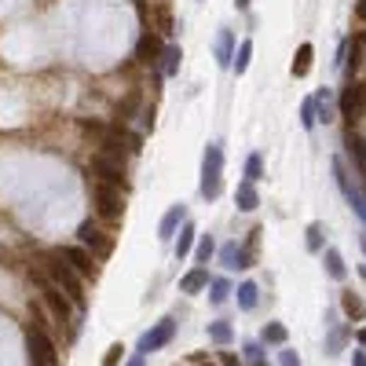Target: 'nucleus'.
Wrapping results in <instances>:
<instances>
[{"label": "nucleus", "mask_w": 366, "mask_h": 366, "mask_svg": "<svg viewBox=\"0 0 366 366\" xmlns=\"http://www.w3.org/2000/svg\"><path fill=\"white\" fill-rule=\"evenodd\" d=\"M322 264H326V275L337 278V282H341L344 275H348V271H344V256H341L337 249H322Z\"/></svg>", "instance_id": "nucleus-25"}, {"label": "nucleus", "mask_w": 366, "mask_h": 366, "mask_svg": "<svg viewBox=\"0 0 366 366\" xmlns=\"http://www.w3.org/2000/svg\"><path fill=\"white\" fill-rule=\"evenodd\" d=\"M158 62H161V77H176L180 74V62H183V48L180 45H165Z\"/></svg>", "instance_id": "nucleus-19"}, {"label": "nucleus", "mask_w": 366, "mask_h": 366, "mask_svg": "<svg viewBox=\"0 0 366 366\" xmlns=\"http://www.w3.org/2000/svg\"><path fill=\"white\" fill-rule=\"evenodd\" d=\"M183 220H187V205H183V202H176V205H172V209L165 212V217H161V224H158V239H161V242H172Z\"/></svg>", "instance_id": "nucleus-13"}, {"label": "nucleus", "mask_w": 366, "mask_h": 366, "mask_svg": "<svg viewBox=\"0 0 366 366\" xmlns=\"http://www.w3.org/2000/svg\"><path fill=\"white\" fill-rule=\"evenodd\" d=\"M121 359H125V344H110L106 355H103V366H118Z\"/></svg>", "instance_id": "nucleus-36"}, {"label": "nucleus", "mask_w": 366, "mask_h": 366, "mask_svg": "<svg viewBox=\"0 0 366 366\" xmlns=\"http://www.w3.org/2000/svg\"><path fill=\"white\" fill-rule=\"evenodd\" d=\"M315 99V125H330L333 121V99H330V88H322Z\"/></svg>", "instance_id": "nucleus-23"}, {"label": "nucleus", "mask_w": 366, "mask_h": 366, "mask_svg": "<svg viewBox=\"0 0 366 366\" xmlns=\"http://www.w3.org/2000/svg\"><path fill=\"white\" fill-rule=\"evenodd\" d=\"M128 366H143V362H139V359H132V362H128Z\"/></svg>", "instance_id": "nucleus-41"}, {"label": "nucleus", "mask_w": 366, "mask_h": 366, "mask_svg": "<svg viewBox=\"0 0 366 366\" xmlns=\"http://www.w3.org/2000/svg\"><path fill=\"white\" fill-rule=\"evenodd\" d=\"M234 253H239V242H227V246L220 249V261H224V268H231V271H234Z\"/></svg>", "instance_id": "nucleus-37"}, {"label": "nucleus", "mask_w": 366, "mask_h": 366, "mask_svg": "<svg viewBox=\"0 0 366 366\" xmlns=\"http://www.w3.org/2000/svg\"><path fill=\"white\" fill-rule=\"evenodd\" d=\"M88 195H92V205H96V217H99V220L118 224V220L125 217V190H121V187L88 180Z\"/></svg>", "instance_id": "nucleus-3"}, {"label": "nucleus", "mask_w": 366, "mask_h": 366, "mask_svg": "<svg viewBox=\"0 0 366 366\" xmlns=\"http://www.w3.org/2000/svg\"><path fill=\"white\" fill-rule=\"evenodd\" d=\"M231 55H234V33H231V30H220L217 40H212V59H217L220 70H227V67H231Z\"/></svg>", "instance_id": "nucleus-14"}, {"label": "nucleus", "mask_w": 366, "mask_h": 366, "mask_svg": "<svg viewBox=\"0 0 366 366\" xmlns=\"http://www.w3.org/2000/svg\"><path fill=\"white\" fill-rule=\"evenodd\" d=\"M88 180H99V183H110V187H128L125 180V161L121 158H106V154H96L92 165H88Z\"/></svg>", "instance_id": "nucleus-6"}, {"label": "nucleus", "mask_w": 366, "mask_h": 366, "mask_svg": "<svg viewBox=\"0 0 366 366\" xmlns=\"http://www.w3.org/2000/svg\"><path fill=\"white\" fill-rule=\"evenodd\" d=\"M261 234H264L261 227H253V231L246 234V242H242V249H253V253H256V246H261Z\"/></svg>", "instance_id": "nucleus-38"}, {"label": "nucleus", "mask_w": 366, "mask_h": 366, "mask_svg": "<svg viewBox=\"0 0 366 366\" xmlns=\"http://www.w3.org/2000/svg\"><path fill=\"white\" fill-rule=\"evenodd\" d=\"M26 355L30 366H59V348L45 326H33V322L26 326Z\"/></svg>", "instance_id": "nucleus-4"}, {"label": "nucleus", "mask_w": 366, "mask_h": 366, "mask_svg": "<svg viewBox=\"0 0 366 366\" xmlns=\"http://www.w3.org/2000/svg\"><path fill=\"white\" fill-rule=\"evenodd\" d=\"M209 286V268H190L183 278H180V293H202Z\"/></svg>", "instance_id": "nucleus-18"}, {"label": "nucleus", "mask_w": 366, "mask_h": 366, "mask_svg": "<svg viewBox=\"0 0 366 366\" xmlns=\"http://www.w3.org/2000/svg\"><path fill=\"white\" fill-rule=\"evenodd\" d=\"M341 67H348L352 77H359V70H362V30H355V37L348 40V59H341Z\"/></svg>", "instance_id": "nucleus-20"}, {"label": "nucleus", "mask_w": 366, "mask_h": 366, "mask_svg": "<svg viewBox=\"0 0 366 366\" xmlns=\"http://www.w3.org/2000/svg\"><path fill=\"white\" fill-rule=\"evenodd\" d=\"M352 366H362V352H355V355H352Z\"/></svg>", "instance_id": "nucleus-40"}, {"label": "nucleus", "mask_w": 366, "mask_h": 366, "mask_svg": "<svg viewBox=\"0 0 366 366\" xmlns=\"http://www.w3.org/2000/svg\"><path fill=\"white\" fill-rule=\"evenodd\" d=\"M154 18H158V26H150L154 33H172V30H176V23H172V11H168V4H158V8H154Z\"/></svg>", "instance_id": "nucleus-27"}, {"label": "nucleus", "mask_w": 366, "mask_h": 366, "mask_svg": "<svg viewBox=\"0 0 366 366\" xmlns=\"http://www.w3.org/2000/svg\"><path fill=\"white\" fill-rule=\"evenodd\" d=\"M176 234H180V239H176V261H183V256H187L190 249H195V239H198V231H195V224H190V220H183Z\"/></svg>", "instance_id": "nucleus-22"}, {"label": "nucleus", "mask_w": 366, "mask_h": 366, "mask_svg": "<svg viewBox=\"0 0 366 366\" xmlns=\"http://www.w3.org/2000/svg\"><path fill=\"white\" fill-rule=\"evenodd\" d=\"M209 366H212V362H209Z\"/></svg>", "instance_id": "nucleus-42"}, {"label": "nucleus", "mask_w": 366, "mask_h": 366, "mask_svg": "<svg viewBox=\"0 0 366 366\" xmlns=\"http://www.w3.org/2000/svg\"><path fill=\"white\" fill-rule=\"evenodd\" d=\"M77 242H81L84 249H88V253L96 256V261H103V256H110V253H114V239H110V234H106L99 224H92V220H84V224L77 227Z\"/></svg>", "instance_id": "nucleus-7"}, {"label": "nucleus", "mask_w": 366, "mask_h": 366, "mask_svg": "<svg viewBox=\"0 0 366 366\" xmlns=\"http://www.w3.org/2000/svg\"><path fill=\"white\" fill-rule=\"evenodd\" d=\"M161 33H154V30H143L139 33V40H136V59L143 62V67H158V59H161Z\"/></svg>", "instance_id": "nucleus-11"}, {"label": "nucleus", "mask_w": 366, "mask_h": 366, "mask_svg": "<svg viewBox=\"0 0 366 366\" xmlns=\"http://www.w3.org/2000/svg\"><path fill=\"white\" fill-rule=\"evenodd\" d=\"M246 180L249 183H261L264 180V158L261 154H249L246 158Z\"/></svg>", "instance_id": "nucleus-29"}, {"label": "nucleus", "mask_w": 366, "mask_h": 366, "mask_svg": "<svg viewBox=\"0 0 366 366\" xmlns=\"http://www.w3.org/2000/svg\"><path fill=\"white\" fill-rule=\"evenodd\" d=\"M341 308H344V315H348V319H362V297L359 293H352V290H344L341 293Z\"/></svg>", "instance_id": "nucleus-26"}, {"label": "nucleus", "mask_w": 366, "mask_h": 366, "mask_svg": "<svg viewBox=\"0 0 366 366\" xmlns=\"http://www.w3.org/2000/svg\"><path fill=\"white\" fill-rule=\"evenodd\" d=\"M333 180H337V187H341V195L348 198L352 212L362 220V187H359V183H352V176H348V168H344V161H341V158H333Z\"/></svg>", "instance_id": "nucleus-10"}, {"label": "nucleus", "mask_w": 366, "mask_h": 366, "mask_svg": "<svg viewBox=\"0 0 366 366\" xmlns=\"http://www.w3.org/2000/svg\"><path fill=\"white\" fill-rule=\"evenodd\" d=\"M234 205H239V212H253L256 205H261V190H256V183L242 180L239 190H234Z\"/></svg>", "instance_id": "nucleus-17"}, {"label": "nucleus", "mask_w": 366, "mask_h": 366, "mask_svg": "<svg viewBox=\"0 0 366 366\" xmlns=\"http://www.w3.org/2000/svg\"><path fill=\"white\" fill-rule=\"evenodd\" d=\"M172 333H176V319H161L150 333H143L139 341V352H154V348H165V344L172 341Z\"/></svg>", "instance_id": "nucleus-12"}, {"label": "nucleus", "mask_w": 366, "mask_h": 366, "mask_svg": "<svg viewBox=\"0 0 366 366\" xmlns=\"http://www.w3.org/2000/svg\"><path fill=\"white\" fill-rule=\"evenodd\" d=\"M249 62H253V40L246 37L242 45H234V55H231V70L242 77V74L249 70Z\"/></svg>", "instance_id": "nucleus-21"}, {"label": "nucleus", "mask_w": 366, "mask_h": 366, "mask_svg": "<svg viewBox=\"0 0 366 366\" xmlns=\"http://www.w3.org/2000/svg\"><path fill=\"white\" fill-rule=\"evenodd\" d=\"M261 337H264L268 344H286V326H282V322H268Z\"/></svg>", "instance_id": "nucleus-32"}, {"label": "nucleus", "mask_w": 366, "mask_h": 366, "mask_svg": "<svg viewBox=\"0 0 366 366\" xmlns=\"http://www.w3.org/2000/svg\"><path fill=\"white\" fill-rule=\"evenodd\" d=\"M30 278H37V286H40V297H45V304L52 308V315H55L59 322H70V315H74L77 308H74L70 300H67V293H62L55 282H48V278L40 275L37 268H30Z\"/></svg>", "instance_id": "nucleus-5"}, {"label": "nucleus", "mask_w": 366, "mask_h": 366, "mask_svg": "<svg viewBox=\"0 0 366 366\" xmlns=\"http://www.w3.org/2000/svg\"><path fill=\"white\" fill-rule=\"evenodd\" d=\"M205 290H212V304H224L227 293H231V286L224 282V278H209V286H205Z\"/></svg>", "instance_id": "nucleus-33"}, {"label": "nucleus", "mask_w": 366, "mask_h": 366, "mask_svg": "<svg viewBox=\"0 0 366 366\" xmlns=\"http://www.w3.org/2000/svg\"><path fill=\"white\" fill-rule=\"evenodd\" d=\"M55 256H62V261H67L81 278H96V275H99V261H96V256L84 249V246H59Z\"/></svg>", "instance_id": "nucleus-9"}, {"label": "nucleus", "mask_w": 366, "mask_h": 366, "mask_svg": "<svg viewBox=\"0 0 366 366\" xmlns=\"http://www.w3.org/2000/svg\"><path fill=\"white\" fill-rule=\"evenodd\" d=\"M212 253H217V242H212L209 234H202V239H198V249H195V261H198V264H209Z\"/></svg>", "instance_id": "nucleus-31"}, {"label": "nucleus", "mask_w": 366, "mask_h": 366, "mask_svg": "<svg viewBox=\"0 0 366 366\" xmlns=\"http://www.w3.org/2000/svg\"><path fill=\"white\" fill-rule=\"evenodd\" d=\"M209 337L212 341H217V344H231V337H234V330H231V322H212V326H209Z\"/></svg>", "instance_id": "nucleus-30"}, {"label": "nucleus", "mask_w": 366, "mask_h": 366, "mask_svg": "<svg viewBox=\"0 0 366 366\" xmlns=\"http://www.w3.org/2000/svg\"><path fill=\"white\" fill-rule=\"evenodd\" d=\"M344 154H348L355 176H362V132L359 128H348V132H344Z\"/></svg>", "instance_id": "nucleus-15"}, {"label": "nucleus", "mask_w": 366, "mask_h": 366, "mask_svg": "<svg viewBox=\"0 0 366 366\" xmlns=\"http://www.w3.org/2000/svg\"><path fill=\"white\" fill-rule=\"evenodd\" d=\"M322 234H326L322 224H308V249L311 253H322Z\"/></svg>", "instance_id": "nucleus-35"}, {"label": "nucleus", "mask_w": 366, "mask_h": 366, "mask_svg": "<svg viewBox=\"0 0 366 366\" xmlns=\"http://www.w3.org/2000/svg\"><path fill=\"white\" fill-rule=\"evenodd\" d=\"M37 271L45 275L48 282H55L62 293H67V300H70V304H74L77 311L84 308V278H81V275H77L67 261H62V256H55V249L45 256V264H40Z\"/></svg>", "instance_id": "nucleus-1"}, {"label": "nucleus", "mask_w": 366, "mask_h": 366, "mask_svg": "<svg viewBox=\"0 0 366 366\" xmlns=\"http://www.w3.org/2000/svg\"><path fill=\"white\" fill-rule=\"evenodd\" d=\"M362 96H366V88H362V81L355 77L352 84H344V92H341V118L348 121V128H359V121H362Z\"/></svg>", "instance_id": "nucleus-8"}, {"label": "nucleus", "mask_w": 366, "mask_h": 366, "mask_svg": "<svg viewBox=\"0 0 366 366\" xmlns=\"http://www.w3.org/2000/svg\"><path fill=\"white\" fill-rule=\"evenodd\" d=\"M202 198L205 202H217L220 190H224V147L220 143H209L205 154H202Z\"/></svg>", "instance_id": "nucleus-2"}, {"label": "nucleus", "mask_w": 366, "mask_h": 366, "mask_svg": "<svg viewBox=\"0 0 366 366\" xmlns=\"http://www.w3.org/2000/svg\"><path fill=\"white\" fill-rule=\"evenodd\" d=\"M300 125H304L308 132L315 128V99H311V96H308L304 103H300Z\"/></svg>", "instance_id": "nucleus-34"}, {"label": "nucleus", "mask_w": 366, "mask_h": 366, "mask_svg": "<svg viewBox=\"0 0 366 366\" xmlns=\"http://www.w3.org/2000/svg\"><path fill=\"white\" fill-rule=\"evenodd\" d=\"M311 67H315V45H308V40H304V45L297 48V55H293L290 74L300 81V77H308V74H311Z\"/></svg>", "instance_id": "nucleus-16"}, {"label": "nucleus", "mask_w": 366, "mask_h": 366, "mask_svg": "<svg viewBox=\"0 0 366 366\" xmlns=\"http://www.w3.org/2000/svg\"><path fill=\"white\" fill-rule=\"evenodd\" d=\"M249 4H253V0H234V8H239V11H249Z\"/></svg>", "instance_id": "nucleus-39"}, {"label": "nucleus", "mask_w": 366, "mask_h": 366, "mask_svg": "<svg viewBox=\"0 0 366 366\" xmlns=\"http://www.w3.org/2000/svg\"><path fill=\"white\" fill-rule=\"evenodd\" d=\"M136 110H139V92H128V96L118 103V110H114V121H118V125L132 121V118H136Z\"/></svg>", "instance_id": "nucleus-24"}, {"label": "nucleus", "mask_w": 366, "mask_h": 366, "mask_svg": "<svg viewBox=\"0 0 366 366\" xmlns=\"http://www.w3.org/2000/svg\"><path fill=\"white\" fill-rule=\"evenodd\" d=\"M234 293H239V308H242V311H253V308H256V293H261V290H256L253 282H242Z\"/></svg>", "instance_id": "nucleus-28"}]
</instances>
